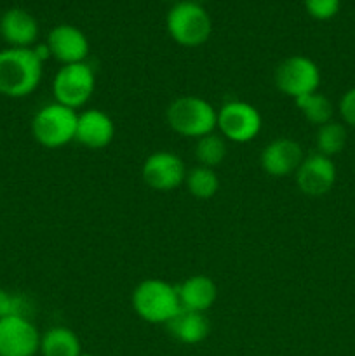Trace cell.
Listing matches in <instances>:
<instances>
[{
  "mask_svg": "<svg viewBox=\"0 0 355 356\" xmlns=\"http://www.w3.org/2000/svg\"><path fill=\"white\" fill-rule=\"evenodd\" d=\"M166 120L176 134L198 139L214 132L218 110L200 96H180L167 106Z\"/></svg>",
  "mask_w": 355,
  "mask_h": 356,
  "instance_id": "3",
  "label": "cell"
},
{
  "mask_svg": "<svg viewBox=\"0 0 355 356\" xmlns=\"http://www.w3.org/2000/svg\"><path fill=\"white\" fill-rule=\"evenodd\" d=\"M184 184H187L191 197L198 198V200H209V198L218 193L219 177L214 169L198 165L188 170L187 177H184Z\"/></svg>",
  "mask_w": 355,
  "mask_h": 356,
  "instance_id": "20",
  "label": "cell"
},
{
  "mask_svg": "<svg viewBox=\"0 0 355 356\" xmlns=\"http://www.w3.org/2000/svg\"><path fill=\"white\" fill-rule=\"evenodd\" d=\"M315 145L317 153L333 159L334 155L343 152V148L347 146V129H345L343 124L333 120L320 125L317 129Z\"/></svg>",
  "mask_w": 355,
  "mask_h": 356,
  "instance_id": "21",
  "label": "cell"
},
{
  "mask_svg": "<svg viewBox=\"0 0 355 356\" xmlns=\"http://www.w3.org/2000/svg\"><path fill=\"white\" fill-rule=\"evenodd\" d=\"M294 103L296 106H298V110L301 111L303 117H305L310 124L317 125V127L333 120V103H331L329 97L320 94L319 90L298 97V99H294Z\"/></svg>",
  "mask_w": 355,
  "mask_h": 356,
  "instance_id": "19",
  "label": "cell"
},
{
  "mask_svg": "<svg viewBox=\"0 0 355 356\" xmlns=\"http://www.w3.org/2000/svg\"><path fill=\"white\" fill-rule=\"evenodd\" d=\"M181 308L187 312L205 313L218 299V287L214 282L205 275H194L178 285Z\"/></svg>",
  "mask_w": 355,
  "mask_h": 356,
  "instance_id": "16",
  "label": "cell"
},
{
  "mask_svg": "<svg viewBox=\"0 0 355 356\" xmlns=\"http://www.w3.org/2000/svg\"><path fill=\"white\" fill-rule=\"evenodd\" d=\"M141 176L152 190L171 191L184 184L187 167L176 153L155 152L143 162Z\"/></svg>",
  "mask_w": 355,
  "mask_h": 356,
  "instance_id": "10",
  "label": "cell"
},
{
  "mask_svg": "<svg viewBox=\"0 0 355 356\" xmlns=\"http://www.w3.org/2000/svg\"><path fill=\"white\" fill-rule=\"evenodd\" d=\"M115 124L110 115L90 108L79 113L75 141L89 149H103L113 141Z\"/></svg>",
  "mask_w": 355,
  "mask_h": 356,
  "instance_id": "14",
  "label": "cell"
},
{
  "mask_svg": "<svg viewBox=\"0 0 355 356\" xmlns=\"http://www.w3.org/2000/svg\"><path fill=\"white\" fill-rule=\"evenodd\" d=\"M340 115L350 127L355 129V87L347 90L340 99Z\"/></svg>",
  "mask_w": 355,
  "mask_h": 356,
  "instance_id": "25",
  "label": "cell"
},
{
  "mask_svg": "<svg viewBox=\"0 0 355 356\" xmlns=\"http://www.w3.org/2000/svg\"><path fill=\"white\" fill-rule=\"evenodd\" d=\"M225 141L226 139L216 132L198 138L197 145H195V159H197L198 165L209 167V169L221 165L226 156Z\"/></svg>",
  "mask_w": 355,
  "mask_h": 356,
  "instance_id": "22",
  "label": "cell"
},
{
  "mask_svg": "<svg viewBox=\"0 0 355 356\" xmlns=\"http://www.w3.org/2000/svg\"><path fill=\"white\" fill-rule=\"evenodd\" d=\"M96 89V75L87 61L63 65L52 80V94L56 103L65 104L72 110H80Z\"/></svg>",
  "mask_w": 355,
  "mask_h": 356,
  "instance_id": "6",
  "label": "cell"
},
{
  "mask_svg": "<svg viewBox=\"0 0 355 356\" xmlns=\"http://www.w3.org/2000/svg\"><path fill=\"white\" fill-rule=\"evenodd\" d=\"M80 356H93V355H86V353H82Z\"/></svg>",
  "mask_w": 355,
  "mask_h": 356,
  "instance_id": "27",
  "label": "cell"
},
{
  "mask_svg": "<svg viewBox=\"0 0 355 356\" xmlns=\"http://www.w3.org/2000/svg\"><path fill=\"white\" fill-rule=\"evenodd\" d=\"M167 329L176 341L194 346V344L202 343L209 336L211 323H209L205 313L181 309L180 315H176L167 323Z\"/></svg>",
  "mask_w": 355,
  "mask_h": 356,
  "instance_id": "17",
  "label": "cell"
},
{
  "mask_svg": "<svg viewBox=\"0 0 355 356\" xmlns=\"http://www.w3.org/2000/svg\"><path fill=\"white\" fill-rule=\"evenodd\" d=\"M274 82L282 94L298 99L317 92L320 86V70L317 63L306 56H289L275 68Z\"/></svg>",
  "mask_w": 355,
  "mask_h": 356,
  "instance_id": "7",
  "label": "cell"
},
{
  "mask_svg": "<svg viewBox=\"0 0 355 356\" xmlns=\"http://www.w3.org/2000/svg\"><path fill=\"white\" fill-rule=\"evenodd\" d=\"M0 37L9 47L31 49L38 38V23L28 10L13 7L0 17Z\"/></svg>",
  "mask_w": 355,
  "mask_h": 356,
  "instance_id": "15",
  "label": "cell"
},
{
  "mask_svg": "<svg viewBox=\"0 0 355 356\" xmlns=\"http://www.w3.org/2000/svg\"><path fill=\"white\" fill-rule=\"evenodd\" d=\"M28 305L21 296L10 294V292L0 289V318H6L10 315L26 316Z\"/></svg>",
  "mask_w": 355,
  "mask_h": 356,
  "instance_id": "24",
  "label": "cell"
},
{
  "mask_svg": "<svg viewBox=\"0 0 355 356\" xmlns=\"http://www.w3.org/2000/svg\"><path fill=\"white\" fill-rule=\"evenodd\" d=\"M296 186L306 197H324L336 183V167L333 159L320 153L305 156L294 172Z\"/></svg>",
  "mask_w": 355,
  "mask_h": 356,
  "instance_id": "11",
  "label": "cell"
},
{
  "mask_svg": "<svg viewBox=\"0 0 355 356\" xmlns=\"http://www.w3.org/2000/svg\"><path fill=\"white\" fill-rule=\"evenodd\" d=\"M42 66L33 47L0 51V94L14 99L30 96L40 86Z\"/></svg>",
  "mask_w": 355,
  "mask_h": 356,
  "instance_id": "1",
  "label": "cell"
},
{
  "mask_svg": "<svg viewBox=\"0 0 355 356\" xmlns=\"http://www.w3.org/2000/svg\"><path fill=\"white\" fill-rule=\"evenodd\" d=\"M42 356H80L82 346L73 330L66 327H52L40 336Z\"/></svg>",
  "mask_w": 355,
  "mask_h": 356,
  "instance_id": "18",
  "label": "cell"
},
{
  "mask_svg": "<svg viewBox=\"0 0 355 356\" xmlns=\"http://www.w3.org/2000/svg\"><path fill=\"white\" fill-rule=\"evenodd\" d=\"M341 0H305V9L317 21L333 19L340 10Z\"/></svg>",
  "mask_w": 355,
  "mask_h": 356,
  "instance_id": "23",
  "label": "cell"
},
{
  "mask_svg": "<svg viewBox=\"0 0 355 356\" xmlns=\"http://www.w3.org/2000/svg\"><path fill=\"white\" fill-rule=\"evenodd\" d=\"M79 113L59 103H49L35 113L31 120V134L44 148H61L75 141Z\"/></svg>",
  "mask_w": 355,
  "mask_h": 356,
  "instance_id": "5",
  "label": "cell"
},
{
  "mask_svg": "<svg viewBox=\"0 0 355 356\" xmlns=\"http://www.w3.org/2000/svg\"><path fill=\"white\" fill-rule=\"evenodd\" d=\"M166 2H174V3H176V2H180V0H166Z\"/></svg>",
  "mask_w": 355,
  "mask_h": 356,
  "instance_id": "26",
  "label": "cell"
},
{
  "mask_svg": "<svg viewBox=\"0 0 355 356\" xmlns=\"http://www.w3.org/2000/svg\"><path fill=\"white\" fill-rule=\"evenodd\" d=\"M45 45L49 47L51 58L61 65L82 63L89 54V40L80 28L73 24H58L47 35Z\"/></svg>",
  "mask_w": 355,
  "mask_h": 356,
  "instance_id": "12",
  "label": "cell"
},
{
  "mask_svg": "<svg viewBox=\"0 0 355 356\" xmlns=\"http://www.w3.org/2000/svg\"><path fill=\"white\" fill-rule=\"evenodd\" d=\"M303 159L305 155L298 141L291 138H277L263 148L260 155V165L268 176L285 177L298 170Z\"/></svg>",
  "mask_w": 355,
  "mask_h": 356,
  "instance_id": "13",
  "label": "cell"
},
{
  "mask_svg": "<svg viewBox=\"0 0 355 356\" xmlns=\"http://www.w3.org/2000/svg\"><path fill=\"white\" fill-rule=\"evenodd\" d=\"M40 351V334L28 316L0 318V356H35Z\"/></svg>",
  "mask_w": 355,
  "mask_h": 356,
  "instance_id": "9",
  "label": "cell"
},
{
  "mask_svg": "<svg viewBox=\"0 0 355 356\" xmlns=\"http://www.w3.org/2000/svg\"><path fill=\"white\" fill-rule=\"evenodd\" d=\"M167 31L176 44L198 47L211 37L212 23L207 10L191 0H180L169 9L166 17Z\"/></svg>",
  "mask_w": 355,
  "mask_h": 356,
  "instance_id": "4",
  "label": "cell"
},
{
  "mask_svg": "<svg viewBox=\"0 0 355 356\" xmlns=\"http://www.w3.org/2000/svg\"><path fill=\"white\" fill-rule=\"evenodd\" d=\"M263 127L261 115L253 104L246 101H228L218 110L219 134L232 143H249L256 138Z\"/></svg>",
  "mask_w": 355,
  "mask_h": 356,
  "instance_id": "8",
  "label": "cell"
},
{
  "mask_svg": "<svg viewBox=\"0 0 355 356\" xmlns=\"http://www.w3.org/2000/svg\"><path fill=\"white\" fill-rule=\"evenodd\" d=\"M132 308L136 315L148 323H169L181 313L178 289L169 282L150 278L141 282L132 292Z\"/></svg>",
  "mask_w": 355,
  "mask_h": 356,
  "instance_id": "2",
  "label": "cell"
}]
</instances>
